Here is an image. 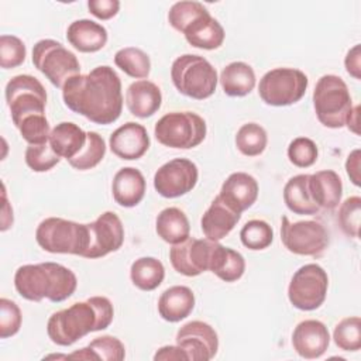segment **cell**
<instances>
[{
  "mask_svg": "<svg viewBox=\"0 0 361 361\" xmlns=\"http://www.w3.org/2000/svg\"><path fill=\"white\" fill-rule=\"evenodd\" d=\"M65 106L100 126L114 123L123 110L121 80L109 65L96 66L86 75H75L62 87Z\"/></svg>",
  "mask_w": 361,
  "mask_h": 361,
  "instance_id": "obj_1",
  "label": "cell"
},
{
  "mask_svg": "<svg viewBox=\"0 0 361 361\" xmlns=\"http://www.w3.org/2000/svg\"><path fill=\"white\" fill-rule=\"evenodd\" d=\"M113 317L114 309L110 299L92 296L52 313L47 323V334L54 344L68 347L92 331L107 329Z\"/></svg>",
  "mask_w": 361,
  "mask_h": 361,
  "instance_id": "obj_2",
  "label": "cell"
},
{
  "mask_svg": "<svg viewBox=\"0 0 361 361\" xmlns=\"http://www.w3.org/2000/svg\"><path fill=\"white\" fill-rule=\"evenodd\" d=\"M17 293L31 302L44 298L59 303L71 298L78 286V278L69 268L58 262L27 264L17 268L14 274Z\"/></svg>",
  "mask_w": 361,
  "mask_h": 361,
  "instance_id": "obj_3",
  "label": "cell"
},
{
  "mask_svg": "<svg viewBox=\"0 0 361 361\" xmlns=\"http://www.w3.org/2000/svg\"><path fill=\"white\" fill-rule=\"evenodd\" d=\"M171 79L179 93L196 100L210 97L219 80L216 68L206 58L193 54L180 55L172 62Z\"/></svg>",
  "mask_w": 361,
  "mask_h": 361,
  "instance_id": "obj_4",
  "label": "cell"
},
{
  "mask_svg": "<svg viewBox=\"0 0 361 361\" xmlns=\"http://www.w3.org/2000/svg\"><path fill=\"white\" fill-rule=\"evenodd\" d=\"M35 240L47 252L83 257L89 247V227L62 217H47L38 224Z\"/></svg>",
  "mask_w": 361,
  "mask_h": 361,
  "instance_id": "obj_5",
  "label": "cell"
},
{
  "mask_svg": "<svg viewBox=\"0 0 361 361\" xmlns=\"http://www.w3.org/2000/svg\"><path fill=\"white\" fill-rule=\"evenodd\" d=\"M313 107L317 120L329 128H341L353 109L345 82L337 75H323L313 90Z\"/></svg>",
  "mask_w": 361,
  "mask_h": 361,
  "instance_id": "obj_6",
  "label": "cell"
},
{
  "mask_svg": "<svg viewBox=\"0 0 361 361\" xmlns=\"http://www.w3.org/2000/svg\"><path fill=\"white\" fill-rule=\"evenodd\" d=\"M206 133L204 118L193 111L166 113L154 127V135L159 144L178 149L197 147L206 138Z\"/></svg>",
  "mask_w": 361,
  "mask_h": 361,
  "instance_id": "obj_7",
  "label": "cell"
},
{
  "mask_svg": "<svg viewBox=\"0 0 361 361\" xmlns=\"http://www.w3.org/2000/svg\"><path fill=\"white\" fill-rule=\"evenodd\" d=\"M34 66L55 86L63 85L75 75L80 73V63L76 55L55 39H39L32 47Z\"/></svg>",
  "mask_w": 361,
  "mask_h": 361,
  "instance_id": "obj_8",
  "label": "cell"
},
{
  "mask_svg": "<svg viewBox=\"0 0 361 361\" xmlns=\"http://www.w3.org/2000/svg\"><path fill=\"white\" fill-rule=\"evenodd\" d=\"M307 76L295 68H275L259 80L258 94L268 106L282 107L298 103L306 93Z\"/></svg>",
  "mask_w": 361,
  "mask_h": 361,
  "instance_id": "obj_9",
  "label": "cell"
},
{
  "mask_svg": "<svg viewBox=\"0 0 361 361\" xmlns=\"http://www.w3.org/2000/svg\"><path fill=\"white\" fill-rule=\"evenodd\" d=\"M4 94L16 127L27 117L45 114L47 92L35 76L17 75L11 78L6 85Z\"/></svg>",
  "mask_w": 361,
  "mask_h": 361,
  "instance_id": "obj_10",
  "label": "cell"
},
{
  "mask_svg": "<svg viewBox=\"0 0 361 361\" xmlns=\"http://www.w3.org/2000/svg\"><path fill=\"white\" fill-rule=\"evenodd\" d=\"M327 288V272L319 264H306L293 274L288 286V299L299 310H316L326 300Z\"/></svg>",
  "mask_w": 361,
  "mask_h": 361,
  "instance_id": "obj_11",
  "label": "cell"
},
{
  "mask_svg": "<svg viewBox=\"0 0 361 361\" xmlns=\"http://www.w3.org/2000/svg\"><path fill=\"white\" fill-rule=\"evenodd\" d=\"M281 241L292 254L319 257L329 247L330 235L319 221L302 220L292 223L286 216H282Z\"/></svg>",
  "mask_w": 361,
  "mask_h": 361,
  "instance_id": "obj_12",
  "label": "cell"
},
{
  "mask_svg": "<svg viewBox=\"0 0 361 361\" xmlns=\"http://www.w3.org/2000/svg\"><path fill=\"white\" fill-rule=\"evenodd\" d=\"M221 244L209 238H186L173 244L169 250V259L173 269L185 276H197L212 271Z\"/></svg>",
  "mask_w": 361,
  "mask_h": 361,
  "instance_id": "obj_13",
  "label": "cell"
},
{
  "mask_svg": "<svg viewBox=\"0 0 361 361\" xmlns=\"http://www.w3.org/2000/svg\"><path fill=\"white\" fill-rule=\"evenodd\" d=\"M199 178L195 162L186 158H173L159 166L154 175L155 190L166 199H173L190 192Z\"/></svg>",
  "mask_w": 361,
  "mask_h": 361,
  "instance_id": "obj_14",
  "label": "cell"
},
{
  "mask_svg": "<svg viewBox=\"0 0 361 361\" xmlns=\"http://www.w3.org/2000/svg\"><path fill=\"white\" fill-rule=\"evenodd\" d=\"M89 247L83 258H102L121 248L124 243V226L114 212L102 213L94 221L87 223Z\"/></svg>",
  "mask_w": 361,
  "mask_h": 361,
  "instance_id": "obj_15",
  "label": "cell"
},
{
  "mask_svg": "<svg viewBox=\"0 0 361 361\" xmlns=\"http://www.w3.org/2000/svg\"><path fill=\"white\" fill-rule=\"evenodd\" d=\"M176 344L183 348L188 360L209 361L219 350V336L216 330L204 322L193 320L185 323L176 333Z\"/></svg>",
  "mask_w": 361,
  "mask_h": 361,
  "instance_id": "obj_16",
  "label": "cell"
},
{
  "mask_svg": "<svg viewBox=\"0 0 361 361\" xmlns=\"http://www.w3.org/2000/svg\"><path fill=\"white\" fill-rule=\"evenodd\" d=\"M149 144L151 141L145 127L134 121L120 126L109 138L111 152L126 161L140 159L148 151Z\"/></svg>",
  "mask_w": 361,
  "mask_h": 361,
  "instance_id": "obj_17",
  "label": "cell"
},
{
  "mask_svg": "<svg viewBox=\"0 0 361 361\" xmlns=\"http://www.w3.org/2000/svg\"><path fill=\"white\" fill-rule=\"evenodd\" d=\"M330 344V334L320 320L309 319L300 322L292 333L293 350L306 360L322 357Z\"/></svg>",
  "mask_w": 361,
  "mask_h": 361,
  "instance_id": "obj_18",
  "label": "cell"
},
{
  "mask_svg": "<svg viewBox=\"0 0 361 361\" xmlns=\"http://www.w3.org/2000/svg\"><path fill=\"white\" fill-rule=\"evenodd\" d=\"M258 190V182L252 175L247 172H233L223 182L219 196L234 212L243 213L255 203Z\"/></svg>",
  "mask_w": 361,
  "mask_h": 361,
  "instance_id": "obj_19",
  "label": "cell"
},
{
  "mask_svg": "<svg viewBox=\"0 0 361 361\" xmlns=\"http://www.w3.org/2000/svg\"><path fill=\"white\" fill-rule=\"evenodd\" d=\"M161 104L162 93L158 85L154 82L140 79L127 87L126 106L133 116L138 118L151 117L159 110Z\"/></svg>",
  "mask_w": 361,
  "mask_h": 361,
  "instance_id": "obj_20",
  "label": "cell"
},
{
  "mask_svg": "<svg viewBox=\"0 0 361 361\" xmlns=\"http://www.w3.org/2000/svg\"><path fill=\"white\" fill-rule=\"evenodd\" d=\"M145 190V178L140 169L126 166L116 172L111 183V193L117 204L123 207H134L144 199Z\"/></svg>",
  "mask_w": 361,
  "mask_h": 361,
  "instance_id": "obj_21",
  "label": "cell"
},
{
  "mask_svg": "<svg viewBox=\"0 0 361 361\" xmlns=\"http://www.w3.org/2000/svg\"><path fill=\"white\" fill-rule=\"evenodd\" d=\"M241 213L227 206L220 196H216L200 220V227L206 238L219 241L224 238L240 221Z\"/></svg>",
  "mask_w": 361,
  "mask_h": 361,
  "instance_id": "obj_22",
  "label": "cell"
},
{
  "mask_svg": "<svg viewBox=\"0 0 361 361\" xmlns=\"http://www.w3.org/2000/svg\"><path fill=\"white\" fill-rule=\"evenodd\" d=\"M309 192L319 209L333 210L341 202V178L333 169H324L312 173L309 175Z\"/></svg>",
  "mask_w": 361,
  "mask_h": 361,
  "instance_id": "obj_23",
  "label": "cell"
},
{
  "mask_svg": "<svg viewBox=\"0 0 361 361\" xmlns=\"http://www.w3.org/2000/svg\"><path fill=\"white\" fill-rule=\"evenodd\" d=\"M107 38V30L102 24L87 18L75 20L66 30L68 42L75 49L85 54L100 51L106 45Z\"/></svg>",
  "mask_w": 361,
  "mask_h": 361,
  "instance_id": "obj_24",
  "label": "cell"
},
{
  "mask_svg": "<svg viewBox=\"0 0 361 361\" xmlns=\"http://www.w3.org/2000/svg\"><path fill=\"white\" fill-rule=\"evenodd\" d=\"M193 309L195 293L190 288L183 285H175L165 289L158 299V313L169 323L186 319Z\"/></svg>",
  "mask_w": 361,
  "mask_h": 361,
  "instance_id": "obj_25",
  "label": "cell"
},
{
  "mask_svg": "<svg viewBox=\"0 0 361 361\" xmlns=\"http://www.w3.org/2000/svg\"><path fill=\"white\" fill-rule=\"evenodd\" d=\"M182 34L192 47L207 51L220 48L226 37L224 28L214 17L210 16V13L197 17Z\"/></svg>",
  "mask_w": 361,
  "mask_h": 361,
  "instance_id": "obj_26",
  "label": "cell"
},
{
  "mask_svg": "<svg viewBox=\"0 0 361 361\" xmlns=\"http://www.w3.org/2000/svg\"><path fill=\"white\" fill-rule=\"evenodd\" d=\"M86 140L87 133L83 131L78 124L62 121L51 130L48 141L58 157L69 161L82 151Z\"/></svg>",
  "mask_w": 361,
  "mask_h": 361,
  "instance_id": "obj_27",
  "label": "cell"
},
{
  "mask_svg": "<svg viewBox=\"0 0 361 361\" xmlns=\"http://www.w3.org/2000/svg\"><path fill=\"white\" fill-rule=\"evenodd\" d=\"M219 80L227 96L243 97L251 93L257 79L254 69L248 63L235 61L223 68Z\"/></svg>",
  "mask_w": 361,
  "mask_h": 361,
  "instance_id": "obj_28",
  "label": "cell"
},
{
  "mask_svg": "<svg viewBox=\"0 0 361 361\" xmlns=\"http://www.w3.org/2000/svg\"><path fill=\"white\" fill-rule=\"evenodd\" d=\"M155 231L168 244H179L189 238V219L178 207H166L159 212L155 220Z\"/></svg>",
  "mask_w": 361,
  "mask_h": 361,
  "instance_id": "obj_29",
  "label": "cell"
},
{
  "mask_svg": "<svg viewBox=\"0 0 361 361\" xmlns=\"http://www.w3.org/2000/svg\"><path fill=\"white\" fill-rule=\"evenodd\" d=\"M283 202L295 214H316L320 210L310 196L307 173L295 175L285 183Z\"/></svg>",
  "mask_w": 361,
  "mask_h": 361,
  "instance_id": "obj_30",
  "label": "cell"
},
{
  "mask_svg": "<svg viewBox=\"0 0 361 361\" xmlns=\"http://www.w3.org/2000/svg\"><path fill=\"white\" fill-rule=\"evenodd\" d=\"M130 278L135 288L145 292L154 290L164 282V264L154 257H141L131 264Z\"/></svg>",
  "mask_w": 361,
  "mask_h": 361,
  "instance_id": "obj_31",
  "label": "cell"
},
{
  "mask_svg": "<svg viewBox=\"0 0 361 361\" xmlns=\"http://www.w3.org/2000/svg\"><path fill=\"white\" fill-rule=\"evenodd\" d=\"M114 63L126 75L135 79H145L151 72V59L147 52L137 47H126L116 52Z\"/></svg>",
  "mask_w": 361,
  "mask_h": 361,
  "instance_id": "obj_32",
  "label": "cell"
},
{
  "mask_svg": "<svg viewBox=\"0 0 361 361\" xmlns=\"http://www.w3.org/2000/svg\"><path fill=\"white\" fill-rule=\"evenodd\" d=\"M268 144V135L258 123L243 124L235 134V147L245 157L261 155Z\"/></svg>",
  "mask_w": 361,
  "mask_h": 361,
  "instance_id": "obj_33",
  "label": "cell"
},
{
  "mask_svg": "<svg viewBox=\"0 0 361 361\" xmlns=\"http://www.w3.org/2000/svg\"><path fill=\"white\" fill-rule=\"evenodd\" d=\"M245 271V259L244 257L228 247H221L217 259L210 272L219 276L224 282H235L238 281Z\"/></svg>",
  "mask_w": 361,
  "mask_h": 361,
  "instance_id": "obj_34",
  "label": "cell"
},
{
  "mask_svg": "<svg viewBox=\"0 0 361 361\" xmlns=\"http://www.w3.org/2000/svg\"><path fill=\"white\" fill-rule=\"evenodd\" d=\"M106 155V142L96 131H87V140L82 151L72 159L69 165L78 171H87L97 166Z\"/></svg>",
  "mask_w": 361,
  "mask_h": 361,
  "instance_id": "obj_35",
  "label": "cell"
},
{
  "mask_svg": "<svg viewBox=\"0 0 361 361\" xmlns=\"http://www.w3.org/2000/svg\"><path fill=\"white\" fill-rule=\"evenodd\" d=\"M240 240L248 250H265L274 241V230L265 220L254 219L243 226L240 231Z\"/></svg>",
  "mask_w": 361,
  "mask_h": 361,
  "instance_id": "obj_36",
  "label": "cell"
},
{
  "mask_svg": "<svg viewBox=\"0 0 361 361\" xmlns=\"http://www.w3.org/2000/svg\"><path fill=\"white\" fill-rule=\"evenodd\" d=\"M334 344L343 351H358L361 348V320L351 316L340 320L333 331Z\"/></svg>",
  "mask_w": 361,
  "mask_h": 361,
  "instance_id": "obj_37",
  "label": "cell"
},
{
  "mask_svg": "<svg viewBox=\"0 0 361 361\" xmlns=\"http://www.w3.org/2000/svg\"><path fill=\"white\" fill-rule=\"evenodd\" d=\"M206 13H209V10L199 1H178L169 8L168 21L172 28H175L179 32H183L189 24H192L197 17Z\"/></svg>",
  "mask_w": 361,
  "mask_h": 361,
  "instance_id": "obj_38",
  "label": "cell"
},
{
  "mask_svg": "<svg viewBox=\"0 0 361 361\" xmlns=\"http://www.w3.org/2000/svg\"><path fill=\"white\" fill-rule=\"evenodd\" d=\"M24 158L28 168L34 172L51 171L61 161V157L52 149L49 141L42 144H28Z\"/></svg>",
  "mask_w": 361,
  "mask_h": 361,
  "instance_id": "obj_39",
  "label": "cell"
},
{
  "mask_svg": "<svg viewBox=\"0 0 361 361\" xmlns=\"http://www.w3.org/2000/svg\"><path fill=\"white\" fill-rule=\"evenodd\" d=\"M360 219H361V197L360 196L347 197L341 203L337 214L338 224L347 237L357 238L360 235Z\"/></svg>",
  "mask_w": 361,
  "mask_h": 361,
  "instance_id": "obj_40",
  "label": "cell"
},
{
  "mask_svg": "<svg viewBox=\"0 0 361 361\" xmlns=\"http://www.w3.org/2000/svg\"><path fill=\"white\" fill-rule=\"evenodd\" d=\"M288 158L298 168L312 166L319 157L317 145L307 137H296L288 145Z\"/></svg>",
  "mask_w": 361,
  "mask_h": 361,
  "instance_id": "obj_41",
  "label": "cell"
},
{
  "mask_svg": "<svg viewBox=\"0 0 361 361\" xmlns=\"http://www.w3.org/2000/svg\"><path fill=\"white\" fill-rule=\"evenodd\" d=\"M93 360L104 361H121L126 357L124 344L114 336L96 337L86 345Z\"/></svg>",
  "mask_w": 361,
  "mask_h": 361,
  "instance_id": "obj_42",
  "label": "cell"
},
{
  "mask_svg": "<svg viewBox=\"0 0 361 361\" xmlns=\"http://www.w3.org/2000/svg\"><path fill=\"white\" fill-rule=\"evenodd\" d=\"M27 56L25 44L16 35L3 34L0 37V66L13 69L20 66Z\"/></svg>",
  "mask_w": 361,
  "mask_h": 361,
  "instance_id": "obj_43",
  "label": "cell"
},
{
  "mask_svg": "<svg viewBox=\"0 0 361 361\" xmlns=\"http://www.w3.org/2000/svg\"><path fill=\"white\" fill-rule=\"evenodd\" d=\"M17 128L23 140H25L28 144H42L49 140L51 128L45 114L27 117L17 126Z\"/></svg>",
  "mask_w": 361,
  "mask_h": 361,
  "instance_id": "obj_44",
  "label": "cell"
},
{
  "mask_svg": "<svg viewBox=\"0 0 361 361\" xmlns=\"http://www.w3.org/2000/svg\"><path fill=\"white\" fill-rule=\"evenodd\" d=\"M23 314L18 305L7 298L0 299V337L8 338L18 333Z\"/></svg>",
  "mask_w": 361,
  "mask_h": 361,
  "instance_id": "obj_45",
  "label": "cell"
},
{
  "mask_svg": "<svg viewBox=\"0 0 361 361\" xmlns=\"http://www.w3.org/2000/svg\"><path fill=\"white\" fill-rule=\"evenodd\" d=\"M87 8L99 20H110L120 10L118 0H89Z\"/></svg>",
  "mask_w": 361,
  "mask_h": 361,
  "instance_id": "obj_46",
  "label": "cell"
},
{
  "mask_svg": "<svg viewBox=\"0 0 361 361\" xmlns=\"http://www.w3.org/2000/svg\"><path fill=\"white\" fill-rule=\"evenodd\" d=\"M361 55H360V45H354L345 55L344 59V65H345V71L348 75H351L354 79H360L361 78V63H360Z\"/></svg>",
  "mask_w": 361,
  "mask_h": 361,
  "instance_id": "obj_47",
  "label": "cell"
},
{
  "mask_svg": "<svg viewBox=\"0 0 361 361\" xmlns=\"http://www.w3.org/2000/svg\"><path fill=\"white\" fill-rule=\"evenodd\" d=\"M154 360L158 361V360H165V361H172V360H188V355L186 353L183 351V348L180 345H164L161 347L155 355H154Z\"/></svg>",
  "mask_w": 361,
  "mask_h": 361,
  "instance_id": "obj_48",
  "label": "cell"
},
{
  "mask_svg": "<svg viewBox=\"0 0 361 361\" xmlns=\"http://www.w3.org/2000/svg\"><path fill=\"white\" fill-rule=\"evenodd\" d=\"M345 171L350 180L355 186H360V149H354L348 154L345 161Z\"/></svg>",
  "mask_w": 361,
  "mask_h": 361,
  "instance_id": "obj_49",
  "label": "cell"
},
{
  "mask_svg": "<svg viewBox=\"0 0 361 361\" xmlns=\"http://www.w3.org/2000/svg\"><path fill=\"white\" fill-rule=\"evenodd\" d=\"M3 200H4V206H3V216H1V231H6L11 224H13V209L10 207L7 197H6V189L3 185Z\"/></svg>",
  "mask_w": 361,
  "mask_h": 361,
  "instance_id": "obj_50",
  "label": "cell"
},
{
  "mask_svg": "<svg viewBox=\"0 0 361 361\" xmlns=\"http://www.w3.org/2000/svg\"><path fill=\"white\" fill-rule=\"evenodd\" d=\"M358 110L360 107L355 106L351 109L348 117H347V121H345V126L348 127V130H351L354 134H358Z\"/></svg>",
  "mask_w": 361,
  "mask_h": 361,
  "instance_id": "obj_51",
  "label": "cell"
}]
</instances>
